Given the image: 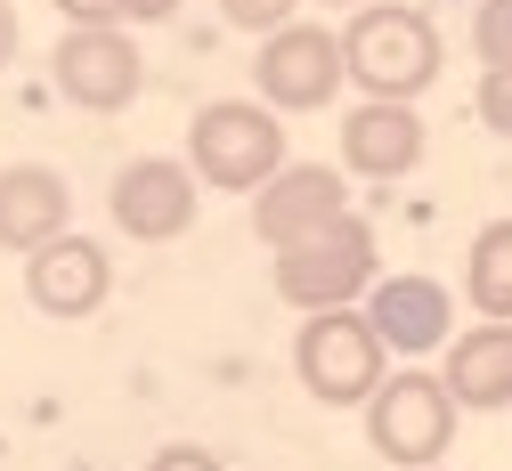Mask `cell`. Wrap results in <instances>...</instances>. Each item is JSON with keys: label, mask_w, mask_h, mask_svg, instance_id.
I'll list each match as a JSON object with an SVG mask.
<instances>
[{"label": "cell", "mask_w": 512, "mask_h": 471, "mask_svg": "<svg viewBox=\"0 0 512 471\" xmlns=\"http://www.w3.org/2000/svg\"><path fill=\"white\" fill-rule=\"evenodd\" d=\"M252 82H261V106H277V114H317V106H334V98H342V82H350L342 33L309 25V17H293V25L261 33Z\"/></svg>", "instance_id": "6"}, {"label": "cell", "mask_w": 512, "mask_h": 471, "mask_svg": "<svg viewBox=\"0 0 512 471\" xmlns=\"http://www.w3.org/2000/svg\"><path fill=\"white\" fill-rule=\"evenodd\" d=\"M66 25H163L179 0H57Z\"/></svg>", "instance_id": "16"}, {"label": "cell", "mask_w": 512, "mask_h": 471, "mask_svg": "<svg viewBox=\"0 0 512 471\" xmlns=\"http://www.w3.org/2000/svg\"><path fill=\"white\" fill-rule=\"evenodd\" d=\"M472 49H480V65H512V0H480Z\"/></svg>", "instance_id": "17"}, {"label": "cell", "mask_w": 512, "mask_h": 471, "mask_svg": "<svg viewBox=\"0 0 512 471\" xmlns=\"http://www.w3.org/2000/svg\"><path fill=\"white\" fill-rule=\"evenodd\" d=\"M74 228V187L49 163H9L0 171V252H41Z\"/></svg>", "instance_id": "11"}, {"label": "cell", "mask_w": 512, "mask_h": 471, "mask_svg": "<svg viewBox=\"0 0 512 471\" xmlns=\"http://www.w3.org/2000/svg\"><path fill=\"white\" fill-rule=\"evenodd\" d=\"M423 139H431V130H423V114L407 98H366L342 122V163L358 179H407L423 163Z\"/></svg>", "instance_id": "13"}, {"label": "cell", "mask_w": 512, "mask_h": 471, "mask_svg": "<svg viewBox=\"0 0 512 471\" xmlns=\"http://www.w3.org/2000/svg\"><path fill=\"white\" fill-rule=\"evenodd\" d=\"M464 293L480 317H512V220H488L464 260Z\"/></svg>", "instance_id": "15"}, {"label": "cell", "mask_w": 512, "mask_h": 471, "mask_svg": "<svg viewBox=\"0 0 512 471\" xmlns=\"http://www.w3.org/2000/svg\"><path fill=\"white\" fill-rule=\"evenodd\" d=\"M439 374H447V390H456L464 415H496V407H512V317H488V325L456 333Z\"/></svg>", "instance_id": "14"}, {"label": "cell", "mask_w": 512, "mask_h": 471, "mask_svg": "<svg viewBox=\"0 0 512 471\" xmlns=\"http://www.w3.org/2000/svg\"><path fill=\"white\" fill-rule=\"evenodd\" d=\"M9 57H17V9L0 0V65H9Z\"/></svg>", "instance_id": "21"}, {"label": "cell", "mask_w": 512, "mask_h": 471, "mask_svg": "<svg viewBox=\"0 0 512 471\" xmlns=\"http://www.w3.org/2000/svg\"><path fill=\"white\" fill-rule=\"evenodd\" d=\"M366 317L382 325V342L407 350V358H431V350L456 342V293H447L439 277H382Z\"/></svg>", "instance_id": "12"}, {"label": "cell", "mask_w": 512, "mask_h": 471, "mask_svg": "<svg viewBox=\"0 0 512 471\" xmlns=\"http://www.w3.org/2000/svg\"><path fill=\"white\" fill-rule=\"evenodd\" d=\"M106 293H114V260L98 252V236H74V228H66L57 244L25 252V301H33L41 317H57V325L98 317Z\"/></svg>", "instance_id": "9"}, {"label": "cell", "mask_w": 512, "mask_h": 471, "mask_svg": "<svg viewBox=\"0 0 512 471\" xmlns=\"http://www.w3.org/2000/svg\"><path fill=\"white\" fill-rule=\"evenodd\" d=\"M57 65V90H66L82 114H122L147 90V57L122 25H66V41L49 49Z\"/></svg>", "instance_id": "7"}, {"label": "cell", "mask_w": 512, "mask_h": 471, "mask_svg": "<svg viewBox=\"0 0 512 471\" xmlns=\"http://www.w3.org/2000/svg\"><path fill=\"white\" fill-rule=\"evenodd\" d=\"M196 163H171V155H139V163H122L114 171V195H106V212L122 236H139V244H171L196 228Z\"/></svg>", "instance_id": "8"}, {"label": "cell", "mask_w": 512, "mask_h": 471, "mask_svg": "<svg viewBox=\"0 0 512 471\" xmlns=\"http://www.w3.org/2000/svg\"><path fill=\"white\" fill-rule=\"evenodd\" d=\"M480 122L496 139H512V65H488L480 74Z\"/></svg>", "instance_id": "19"}, {"label": "cell", "mask_w": 512, "mask_h": 471, "mask_svg": "<svg viewBox=\"0 0 512 471\" xmlns=\"http://www.w3.org/2000/svg\"><path fill=\"white\" fill-rule=\"evenodd\" d=\"M366 285H374V228L358 212H342L334 228H317V236L277 252V293L293 309H309V317L317 309H350Z\"/></svg>", "instance_id": "5"}, {"label": "cell", "mask_w": 512, "mask_h": 471, "mask_svg": "<svg viewBox=\"0 0 512 471\" xmlns=\"http://www.w3.org/2000/svg\"><path fill=\"white\" fill-rule=\"evenodd\" d=\"M342 57L366 98H415L439 82V25L407 0H374V9H350Z\"/></svg>", "instance_id": "1"}, {"label": "cell", "mask_w": 512, "mask_h": 471, "mask_svg": "<svg viewBox=\"0 0 512 471\" xmlns=\"http://www.w3.org/2000/svg\"><path fill=\"white\" fill-rule=\"evenodd\" d=\"M147 471H220V455H204V447H163Z\"/></svg>", "instance_id": "20"}, {"label": "cell", "mask_w": 512, "mask_h": 471, "mask_svg": "<svg viewBox=\"0 0 512 471\" xmlns=\"http://www.w3.org/2000/svg\"><path fill=\"white\" fill-rule=\"evenodd\" d=\"M456 390H447V374H423V366H407V374H391L374 398H366V439H374V455L382 463H399V471H431L439 455H447V439H456Z\"/></svg>", "instance_id": "4"}, {"label": "cell", "mask_w": 512, "mask_h": 471, "mask_svg": "<svg viewBox=\"0 0 512 471\" xmlns=\"http://www.w3.org/2000/svg\"><path fill=\"white\" fill-rule=\"evenodd\" d=\"M293 9L301 0H220V17L244 25V33H277V25H293Z\"/></svg>", "instance_id": "18"}, {"label": "cell", "mask_w": 512, "mask_h": 471, "mask_svg": "<svg viewBox=\"0 0 512 471\" xmlns=\"http://www.w3.org/2000/svg\"><path fill=\"white\" fill-rule=\"evenodd\" d=\"M187 163L220 195H261L285 171V122L277 106H244V98H212L187 122Z\"/></svg>", "instance_id": "3"}, {"label": "cell", "mask_w": 512, "mask_h": 471, "mask_svg": "<svg viewBox=\"0 0 512 471\" xmlns=\"http://www.w3.org/2000/svg\"><path fill=\"white\" fill-rule=\"evenodd\" d=\"M293 374L309 398H326V407H366V398L391 382V342H382V325L350 301V309H317L301 333H293Z\"/></svg>", "instance_id": "2"}, {"label": "cell", "mask_w": 512, "mask_h": 471, "mask_svg": "<svg viewBox=\"0 0 512 471\" xmlns=\"http://www.w3.org/2000/svg\"><path fill=\"white\" fill-rule=\"evenodd\" d=\"M342 212H350V187H342V171H326V163H285L261 195H252V228H261L269 252H285V244H301V236H317V228H334Z\"/></svg>", "instance_id": "10"}]
</instances>
